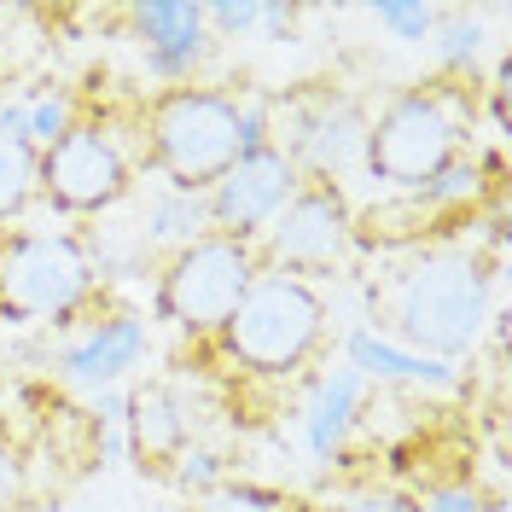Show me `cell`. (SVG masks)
I'll return each mask as SVG.
<instances>
[{"label": "cell", "mask_w": 512, "mask_h": 512, "mask_svg": "<svg viewBox=\"0 0 512 512\" xmlns=\"http://www.w3.org/2000/svg\"><path fill=\"white\" fill-rule=\"evenodd\" d=\"M489 286L495 268L472 245H414L384 280V291H373V315L396 338V350L454 361L478 344L489 320Z\"/></svg>", "instance_id": "obj_1"}, {"label": "cell", "mask_w": 512, "mask_h": 512, "mask_svg": "<svg viewBox=\"0 0 512 512\" xmlns=\"http://www.w3.org/2000/svg\"><path fill=\"white\" fill-rule=\"evenodd\" d=\"M466 123H472V99H466L460 76H437L425 88H408L367 123L361 169L384 187H396L402 198H414L448 163H460Z\"/></svg>", "instance_id": "obj_2"}, {"label": "cell", "mask_w": 512, "mask_h": 512, "mask_svg": "<svg viewBox=\"0 0 512 512\" xmlns=\"http://www.w3.org/2000/svg\"><path fill=\"white\" fill-rule=\"evenodd\" d=\"M239 158V99L222 88H163L140 111V163L158 169L169 192H204Z\"/></svg>", "instance_id": "obj_3"}, {"label": "cell", "mask_w": 512, "mask_h": 512, "mask_svg": "<svg viewBox=\"0 0 512 512\" xmlns=\"http://www.w3.org/2000/svg\"><path fill=\"white\" fill-rule=\"evenodd\" d=\"M326 326H332V309L309 280L256 274L239 309L216 326V344L233 367H245L256 379H291L320 355Z\"/></svg>", "instance_id": "obj_4"}, {"label": "cell", "mask_w": 512, "mask_h": 512, "mask_svg": "<svg viewBox=\"0 0 512 512\" xmlns=\"http://www.w3.org/2000/svg\"><path fill=\"white\" fill-rule=\"evenodd\" d=\"M94 286L99 274L88 262V239L0 227V326H35V320L70 326Z\"/></svg>", "instance_id": "obj_5"}, {"label": "cell", "mask_w": 512, "mask_h": 512, "mask_svg": "<svg viewBox=\"0 0 512 512\" xmlns=\"http://www.w3.org/2000/svg\"><path fill=\"white\" fill-rule=\"evenodd\" d=\"M256 274L262 268H256V251L245 239L204 233V239L163 256L152 309L187 338H216V326L239 309V297L256 286Z\"/></svg>", "instance_id": "obj_6"}, {"label": "cell", "mask_w": 512, "mask_h": 512, "mask_svg": "<svg viewBox=\"0 0 512 512\" xmlns=\"http://www.w3.org/2000/svg\"><path fill=\"white\" fill-rule=\"evenodd\" d=\"M367 105L344 88L303 82L286 99H268V146L303 181H338L367 152Z\"/></svg>", "instance_id": "obj_7"}, {"label": "cell", "mask_w": 512, "mask_h": 512, "mask_svg": "<svg viewBox=\"0 0 512 512\" xmlns=\"http://www.w3.org/2000/svg\"><path fill=\"white\" fill-rule=\"evenodd\" d=\"M355 245V210L338 181H303L280 204V216L251 239L256 268L262 274H286V280H309L332 274Z\"/></svg>", "instance_id": "obj_8"}, {"label": "cell", "mask_w": 512, "mask_h": 512, "mask_svg": "<svg viewBox=\"0 0 512 512\" xmlns=\"http://www.w3.org/2000/svg\"><path fill=\"white\" fill-rule=\"evenodd\" d=\"M35 192L59 216H105V210H117L134 192V158H128L123 134L105 123H70L41 152Z\"/></svg>", "instance_id": "obj_9"}, {"label": "cell", "mask_w": 512, "mask_h": 512, "mask_svg": "<svg viewBox=\"0 0 512 512\" xmlns=\"http://www.w3.org/2000/svg\"><path fill=\"white\" fill-rule=\"evenodd\" d=\"M297 187H303V175H297L274 146L239 152L233 169L204 192V204H210V233H227V239H245V245H251L256 233L280 216V204H286Z\"/></svg>", "instance_id": "obj_10"}, {"label": "cell", "mask_w": 512, "mask_h": 512, "mask_svg": "<svg viewBox=\"0 0 512 512\" xmlns=\"http://www.w3.org/2000/svg\"><path fill=\"white\" fill-rule=\"evenodd\" d=\"M192 448V419L175 396L169 379H146L123 390V454L134 460L140 478H163L175 472V460Z\"/></svg>", "instance_id": "obj_11"}, {"label": "cell", "mask_w": 512, "mask_h": 512, "mask_svg": "<svg viewBox=\"0 0 512 512\" xmlns=\"http://www.w3.org/2000/svg\"><path fill=\"white\" fill-rule=\"evenodd\" d=\"M146 355V320L117 309L111 320H94L76 344L59 350V379L76 390H111L128 367H140Z\"/></svg>", "instance_id": "obj_12"}, {"label": "cell", "mask_w": 512, "mask_h": 512, "mask_svg": "<svg viewBox=\"0 0 512 512\" xmlns=\"http://www.w3.org/2000/svg\"><path fill=\"white\" fill-rule=\"evenodd\" d=\"M361 390H367V379L355 367H332V373L315 379V396L303 408V443H309L315 460H338V448H344L355 414H361Z\"/></svg>", "instance_id": "obj_13"}, {"label": "cell", "mask_w": 512, "mask_h": 512, "mask_svg": "<svg viewBox=\"0 0 512 512\" xmlns=\"http://www.w3.org/2000/svg\"><path fill=\"white\" fill-rule=\"evenodd\" d=\"M350 350V367L361 379H379V384H431V390H454V367L448 361H431V355H414V350H396L390 338L355 326L344 338Z\"/></svg>", "instance_id": "obj_14"}, {"label": "cell", "mask_w": 512, "mask_h": 512, "mask_svg": "<svg viewBox=\"0 0 512 512\" xmlns=\"http://www.w3.org/2000/svg\"><path fill=\"white\" fill-rule=\"evenodd\" d=\"M204 233H210V204L204 198H192V192H158L146 204V227H140L146 251H181V245L204 239Z\"/></svg>", "instance_id": "obj_15"}, {"label": "cell", "mask_w": 512, "mask_h": 512, "mask_svg": "<svg viewBox=\"0 0 512 512\" xmlns=\"http://www.w3.org/2000/svg\"><path fill=\"white\" fill-rule=\"evenodd\" d=\"M35 175H41V152H35L24 134H6L0 128V222L24 216L35 198Z\"/></svg>", "instance_id": "obj_16"}, {"label": "cell", "mask_w": 512, "mask_h": 512, "mask_svg": "<svg viewBox=\"0 0 512 512\" xmlns=\"http://www.w3.org/2000/svg\"><path fill=\"white\" fill-rule=\"evenodd\" d=\"M437 64H443V76H472L478 82V53H483V18L478 12H437Z\"/></svg>", "instance_id": "obj_17"}, {"label": "cell", "mask_w": 512, "mask_h": 512, "mask_svg": "<svg viewBox=\"0 0 512 512\" xmlns=\"http://www.w3.org/2000/svg\"><path fill=\"white\" fill-rule=\"evenodd\" d=\"M35 501V460L12 431H0V512H30Z\"/></svg>", "instance_id": "obj_18"}, {"label": "cell", "mask_w": 512, "mask_h": 512, "mask_svg": "<svg viewBox=\"0 0 512 512\" xmlns=\"http://www.w3.org/2000/svg\"><path fill=\"white\" fill-rule=\"evenodd\" d=\"M192 512H303V501H291V495L268 489V483H222Z\"/></svg>", "instance_id": "obj_19"}, {"label": "cell", "mask_w": 512, "mask_h": 512, "mask_svg": "<svg viewBox=\"0 0 512 512\" xmlns=\"http://www.w3.org/2000/svg\"><path fill=\"white\" fill-rule=\"evenodd\" d=\"M367 18L396 41H431V30H437V6H425V0H373Z\"/></svg>", "instance_id": "obj_20"}, {"label": "cell", "mask_w": 512, "mask_h": 512, "mask_svg": "<svg viewBox=\"0 0 512 512\" xmlns=\"http://www.w3.org/2000/svg\"><path fill=\"white\" fill-rule=\"evenodd\" d=\"M169 483H175L181 495H198V501H204V495H216V489L227 483V466H222V454H216V448H187V454L175 460Z\"/></svg>", "instance_id": "obj_21"}, {"label": "cell", "mask_w": 512, "mask_h": 512, "mask_svg": "<svg viewBox=\"0 0 512 512\" xmlns=\"http://www.w3.org/2000/svg\"><path fill=\"white\" fill-rule=\"evenodd\" d=\"M70 123H76V111H70V94L30 99V111H24V140H30L35 152H47V146H53V140H59Z\"/></svg>", "instance_id": "obj_22"}, {"label": "cell", "mask_w": 512, "mask_h": 512, "mask_svg": "<svg viewBox=\"0 0 512 512\" xmlns=\"http://www.w3.org/2000/svg\"><path fill=\"white\" fill-rule=\"evenodd\" d=\"M262 24V0H210L204 6V30L210 41H239Z\"/></svg>", "instance_id": "obj_23"}, {"label": "cell", "mask_w": 512, "mask_h": 512, "mask_svg": "<svg viewBox=\"0 0 512 512\" xmlns=\"http://www.w3.org/2000/svg\"><path fill=\"white\" fill-rule=\"evenodd\" d=\"M320 512H419V501L379 489V495H355V501H338V507H320Z\"/></svg>", "instance_id": "obj_24"}, {"label": "cell", "mask_w": 512, "mask_h": 512, "mask_svg": "<svg viewBox=\"0 0 512 512\" xmlns=\"http://www.w3.org/2000/svg\"><path fill=\"white\" fill-rule=\"evenodd\" d=\"M419 512H483V501H478V489H431L419 501Z\"/></svg>", "instance_id": "obj_25"}, {"label": "cell", "mask_w": 512, "mask_h": 512, "mask_svg": "<svg viewBox=\"0 0 512 512\" xmlns=\"http://www.w3.org/2000/svg\"><path fill=\"white\" fill-rule=\"evenodd\" d=\"M297 18H303V12L286 6V0H262V24H256V30H268L274 41H286V35L297 30Z\"/></svg>", "instance_id": "obj_26"}]
</instances>
